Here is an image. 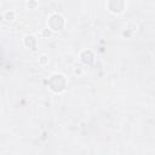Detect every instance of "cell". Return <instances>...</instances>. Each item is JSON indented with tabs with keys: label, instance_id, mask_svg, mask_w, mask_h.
<instances>
[{
	"label": "cell",
	"instance_id": "3957f363",
	"mask_svg": "<svg viewBox=\"0 0 155 155\" xmlns=\"http://www.w3.org/2000/svg\"><path fill=\"white\" fill-rule=\"evenodd\" d=\"M47 61H49V58H47V56H46V55H41V56H40V58H39L40 64H43V66H45V64L47 63Z\"/></svg>",
	"mask_w": 155,
	"mask_h": 155
},
{
	"label": "cell",
	"instance_id": "6da1fadb",
	"mask_svg": "<svg viewBox=\"0 0 155 155\" xmlns=\"http://www.w3.org/2000/svg\"><path fill=\"white\" fill-rule=\"evenodd\" d=\"M5 19L6 21H13L15 19V12L13 11H7V12H5Z\"/></svg>",
	"mask_w": 155,
	"mask_h": 155
},
{
	"label": "cell",
	"instance_id": "7a4b0ae2",
	"mask_svg": "<svg viewBox=\"0 0 155 155\" xmlns=\"http://www.w3.org/2000/svg\"><path fill=\"white\" fill-rule=\"evenodd\" d=\"M30 43H32V47L35 46V39H34L33 37H27V38H25V45L30 47V45H29Z\"/></svg>",
	"mask_w": 155,
	"mask_h": 155
}]
</instances>
